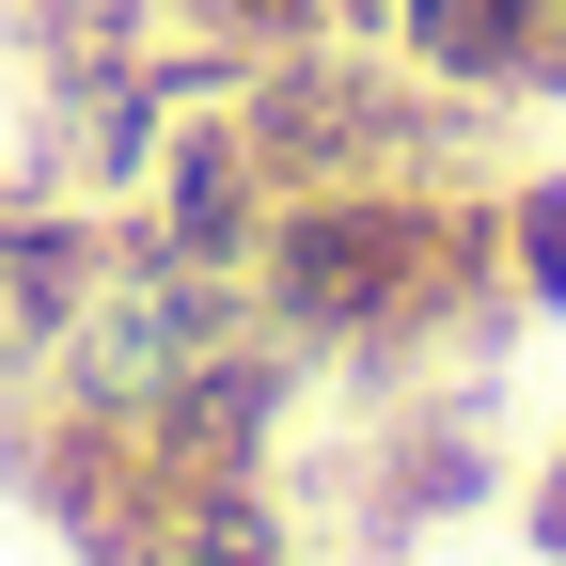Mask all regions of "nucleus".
I'll use <instances>...</instances> for the list:
<instances>
[{
	"label": "nucleus",
	"instance_id": "f257e3e1",
	"mask_svg": "<svg viewBox=\"0 0 566 566\" xmlns=\"http://www.w3.org/2000/svg\"><path fill=\"white\" fill-rule=\"evenodd\" d=\"M520 315L504 300V205L457 174H394V189H300L252 237V331L283 363H424L441 331Z\"/></svg>",
	"mask_w": 566,
	"mask_h": 566
},
{
	"label": "nucleus",
	"instance_id": "f03ea898",
	"mask_svg": "<svg viewBox=\"0 0 566 566\" xmlns=\"http://www.w3.org/2000/svg\"><path fill=\"white\" fill-rule=\"evenodd\" d=\"M221 126H237V158L268 174V205H300V189L441 174L457 126H472V95L409 80V63H363V48H268V63L221 80Z\"/></svg>",
	"mask_w": 566,
	"mask_h": 566
},
{
	"label": "nucleus",
	"instance_id": "7ed1b4c3",
	"mask_svg": "<svg viewBox=\"0 0 566 566\" xmlns=\"http://www.w3.org/2000/svg\"><path fill=\"white\" fill-rule=\"evenodd\" d=\"M221 346H252V268H205V252H174V237L111 221V268H95L80 331H63V378H48V394L142 424L158 394H189L205 363H221Z\"/></svg>",
	"mask_w": 566,
	"mask_h": 566
},
{
	"label": "nucleus",
	"instance_id": "20e7f679",
	"mask_svg": "<svg viewBox=\"0 0 566 566\" xmlns=\"http://www.w3.org/2000/svg\"><path fill=\"white\" fill-rule=\"evenodd\" d=\"M95 268H111V205H48V189L0 205V409L63 378V331H80Z\"/></svg>",
	"mask_w": 566,
	"mask_h": 566
},
{
	"label": "nucleus",
	"instance_id": "39448f33",
	"mask_svg": "<svg viewBox=\"0 0 566 566\" xmlns=\"http://www.w3.org/2000/svg\"><path fill=\"white\" fill-rule=\"evenodd\" d=\"M378 17H394V63H409V80L504 111V95H535V48H551L566 0H378Z\"/></svg>",
	"mask_w": 566,
	"mask_h": 566
},
{
	"label": "nucleus",
	"instance_id": "423d86ee",
	"mask_svg": "<svg viewBox=\"0 0 566 566\" xmlns=\"http://www.w3.org/2000/svg\"><path fill=\"white\" fill-rule=\"evenodd\" d=\"M363 488H378V520H457L472 488H488L472 409H424V424H394V441H363Z\"/></svg>",
	"mask_w": 566,
	"mask_h": 566
},
{
	"label": "nucleus",
	"instance_id": "0eeeda50",
	"mask_svg": "<svg viewBox=\"0 0 566 566\" xmlns=\"http://www.w3.org/2000/svg\"><path fill=\"white\" fill-rule=\"evenodd\" d=\"M158 566H300V535H283V488H205V504H174Z\"/></svg>",
	"mask_w": 566,
	"mask_h": 566
},
{
	"label": "nucleus",
	"instance_id": "6e6552de",
	"mask_svg": "<svg viewBox=\"0 0 566 566\" xmlns=\"http://www.w3.org/2000/svg\"><path fill=\"white\" fill-rule=\"evenodd\" d=\"M488 205H504V300L520 315H566V174H520Z\"/></svg>",
	"mask_w": 566,
	"mask_h": 566
},
{
	"label": "nucleus",
	"instance_id": "1a4fd4ad",
	"mask_svg": "<svg viewBox=\"0 0 566 566\" xmlns=\"http://www.w3.org/2000/svg\"><path fill=\"white\" fill-rule=\"evenodd\" d=\"M520 520H535V551H551V566H566V441H551V457H535V488H520Z\"/></svg>",
	"mask_w": 566,
	"mask_h": 566
}]
</instances>
